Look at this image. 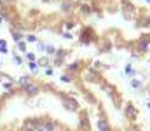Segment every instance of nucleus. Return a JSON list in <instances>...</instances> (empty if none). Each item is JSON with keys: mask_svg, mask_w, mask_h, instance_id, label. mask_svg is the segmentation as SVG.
<instances>
[{"mask_svg": "<svg viewBox=\"0 0 150 131\" xmlns=\"http://www.w3.org/2000/svg\"><path fill=\"white\" fill-rule=\"evenodd\" d=\"M134 114H136L134 108H133L131 105H127V107H126V115H127V117H134Z\"/></svg>", "mask_w": 150, "mask_h": 131, "instance_id": "obj_1", "label": "nucleus"}, {"mask_svg": "<svg viewBox=\"0 0 150 131\" xmlns=\"http://www.w3.org/2000/svg\"><path fill=\"white\" fill-rule=\"evenodd\" d=\"M37 65L38 67H47L49 65V59L47 58H40V59H37Z\"/></svg>", "mask_w": 150, "mask_h": 131, "instance_id": "obj_2", "label": "nucleus"}, {"mask_svg": "<svg viewBox=\"0 0 150 131\" xmlns=\"http://www.w3.org/2000/svg\"><path fill=\"white\" fill-rule=\"evenodd\" d=\"M18 49L25 52V51H26V44H25V42H21V40H19V42H18Z\"/></svg>", "mask_w": 150, "mask_h": 131, "instance_id": "obj_3", "label": "nucleus"}, {"mask_svg": "<svg viewBox=\"0 0 150 131\" xmlns=\"http://www.w3.org/2000/svg\"><path fill=\"white\" fill-rule=\"evenodd\" d=\"M54 51H56V49H54L52 45H47V54H49V56H51V54H56Z\"/></svg>", "mask_w": 150, "mask_h": 131, "instance_id": "obj_4", "label": "nucleus"}, {"mask_svg": "<svg viewBox=\"0 0 150 131\" xmlns=\"http://www.w3.org/2000/svg\"><path fill=\"white\" fill-rule=\"evenodd\" d=\"M131 86H133V87H142V84H140L138 81H133V82H131Z\"/></svg>", "mask_w": 150, "mask_h": 131, "instance_id": "obj_5", "label": "nucleus"}, {"mask_svg": "<svg viewBox=\"0 0 150 131\" xmlns=\"http://www.w3.org/2000/svg\"><path fill=\"white\" fill-rule=\"evenodd\" d=\"M26 58H28L30 61H33V59H35V54H32V52H30V54H26Z\"/></svg>", "mask_w": 150, "mask_h": 131, "instance_id": "obj_6", "label": "nucleus"}, {"mask_svg": "<svg viewBox=\"0 0 150 131\" xmlns=\"http://www.w3.org/2000/svg\"><path fill=\"white\" fill-rule=\"evenodd\" d=\"M28 42H37V39H35L33 35H30V37H28Z\"/></svg>", "mask_w": 150, "mask_h": 131, "instance_id": "obj_7", "label": "nucleus"}, {"mask_svg": "<svg viewBox=\"0 0 150 131\" xmlns=\"http://www.w3.org/2000/svg\"><path fill=\"white\" fill-rule=\"evenodd\" d=\"M44 2H51V0H44Z\"/></svg>", "mask_w": 150, "mask_h": 131, "instance_id": "obj_8", "label": "nucleus"}]
</instances>
